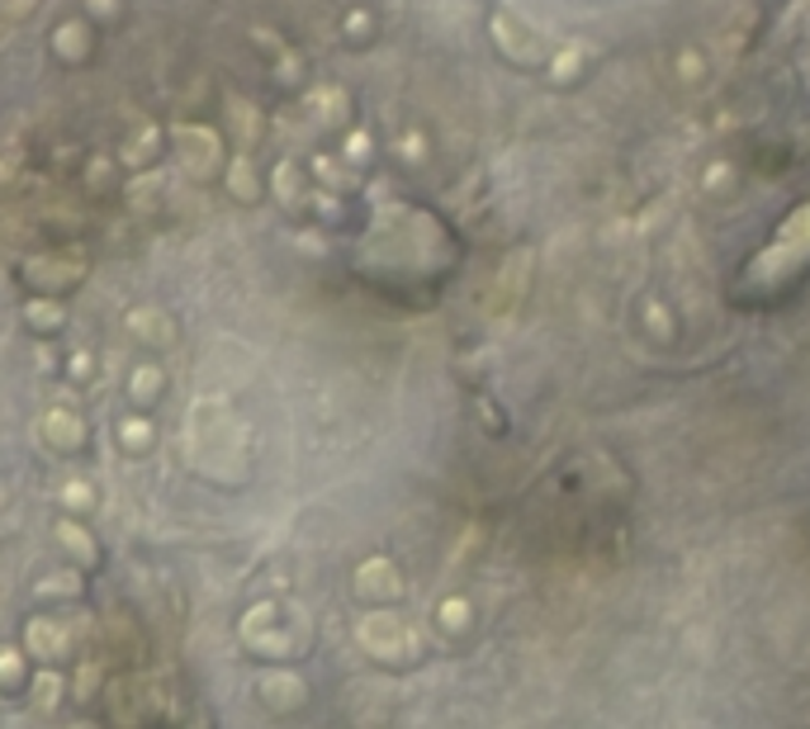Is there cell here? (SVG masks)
I'll use <instances>...</instances> for the list:
<instances>
[{
  "instance_id": "5b68a950",
  "label": "cell",
  "mask_w": 810,
  "mask_h": 729,
  "mask_svg": "<svg viewBox=\"0 0 810 729\" xmlns=\"http://www.w3.org/2000/svg\"><path fill=\"white\" fill-rule=\"evenodd\" d=\"M43 432H48V440L52 446H62V450H71V446H81V422L77 418H67V412H48L43 418Z\"/></svg>"
},
{
  "instance_id": "ba28073f",
  "label": "cell",
  "mask_w": 810,
  "mask_h": 729,
  "mask_svg": "<svg viewBox=\"0 0 810 729\" xmlns=\"http://www.w3.org/2000/svg\"><path fill=\"white\" fill-rule=\"evenodd\" d=\"M156 393H162V369L138 365V375H133V403H152Z\"/></svg>"
},
{
  "instance_id": "8fae6325",
  "label": "cell",
  "mask_w": 810,
  "mask_h": 729,
  "mask_svg": "<svg viewBox=\"0 0 810 729\" xmlns=\"http://www.w3.org/2000/svg\"><path fill=\"white\" fill-rule=\"evenodd\" d=\"M62 503H67V507H91L95 493L85 489V483H67V489H62Z\"/></svg>"
},
{
  "instance_id": "277c9868",
  "label": "cell",
  "mask_w": 810,
  "mask_h": 729,
  "mask_svg": "<svg viewBox=\"0 0 810 729\" xmlns=\"http://www.w3.org/2000/svg\"><path fill=\"white\" fill-rule=\"evenodd\" d=\"M355 588H361L365 597H394V592H398V574H394V564H384V560L361 564V574H355Z\"/></svg>"
},
{
  "instance_id": "9c48e42d",
  "label": "cell",
  "mask_w": 810,
  "mask_h": 729,
  "mask_svg": "<svg viewBox=\"0 0 810 729\" xmlns=\"http://www.w3.org/2000/svg\"><path fill=\"white\" fill-rule=\"evenodd\" d=\"M34 592L38 597H71V592H81V578L77 574H52V578H43Z\"/></svg>"
},
{
  "instance_id": "7a4b0ae2",
  "label": "cell",
  "mask_w": 810,
  "mask_h": 729,
  "mask_svg": "<svg viewBox=\"0 0 810 729\" xmlns=\"http://www.w3.org/2000/svg\"><path fill=\"white\" fill-rule=\"evenodd\" d=\"M304 678H294V673H266L261 678V702L266 706H275V710H294V706H304Z\"/></svg>"
},
{
  "instance_id": "30bf717a",
  "label": "cell",
  "mask_w": 810,
  "mask_h": 729,
  "mask_svg": "<svg viewBox=\"0 0 810 729\" xmlns=\"http://www.w3.org/2000/svg\"><path fill=\"white\" fill-rule=\"evenodd\" d=\"M148 440H152V426L148 422H128L124 426V446L128 450H148Z\"/></svg>"
},
{
  "instance_id": "6da1fadb",
  "label": "cell",
  "mask_w": 810,
  "mask_h": 729,
  "mask_svg": "<svg viewBox=\"0 0 810 729\" xmlns=\"http://www.w3.org/2000/svg\"><path fill=\"white\" fill-rule=\"evenodd\" d=\"M398 639H403V625H398L394 616H365L361 621V645L369 654H379V659H394Z\"/></svg>"
},
{
  "instance_id": "4fadbf2b",
  "label": "cell",
  "mask_w": 810,
  "mask_h": 729,
  "mask_svg": "<svg viewBox=\"0 0 810 729\" xmlns=\"http://www.w3.org/2000/svg\"><path fill=\"white\" fill-rule=\"evenodd\" d=\"M28 322H62V313L52 304H28Z\"/></svg>"
},
{
  "instance_id": "7c38bea8",
  "label": "cell",
  "mask_w": 810,
  "mask_h": 729,
  "mask_svg": "<svg viewBox=\"0 0 810 729\" xmlns=\"http://www.w3.org/2000/svg\"><path fill=\"white\" fill-rule=\"evenodd\" d=\"M0 682H5V687H14V682H20V654H14V649L0 654Z\"/></svg>"
},
{
  "instance_id": "8992f818",
  "label": "cell",
  "mask_w": 810,
  "mask_h": 729,
  "mask_svg": "<svg viewBox=\"0 0 810 729\" xmlns=\"http://www.w3.org/2000/svg\"><path fill=\"white\" fill-rule=\"evenodd\" d=\"M57 540H62L67 550H77V560H85V564H95V540L81 531L77 521H57Z\"/></svg>"
},
{
  "instance_id": "5bb4252c",
  "label": "cell",
  "mask_w": 810,
  "mask_h": 729,
  "mask_svg": "<svg viewBox=\"0 0 810 729\" xmlns=\"http://www.w3.org/2000/svg\"><path fill=\"white\" fill-rule=\"evenodd\" d=\"M71 375H91V355H71Z\"/></svg>"
},
{
  "instance_id": "3957f363",
  "label": "cell",
  "mask_w": 810,
  "mask_h": 729,
  "mask_svg": "<svg viewBox=\"0 0 810 729\" xmlns=\"http://www.w3.org/2000/svg\"><path fill=\"white\" fill-rule=\"evenodd\" d=\"M24 645L43 663L57 659V654H62V625H57V621H28L24 625Z\"/></svg>"
},
{
  "instance_id": "52a82bcc",
  "label": "cell",
  "mask_w": 810,
  "mask_h": 729,
  "mask_svg": "<svg viewBox=\"0 0 810 729\" xmlns=\"http://www.w3.org/2000/svg\"><path fill=\"white\" fill-rule=\"evenodd\" d=\"M57 696H62V678H57L52 668H38V678H34V702H38L43 710H52Z\"/></svg>"
}]
</instances>
